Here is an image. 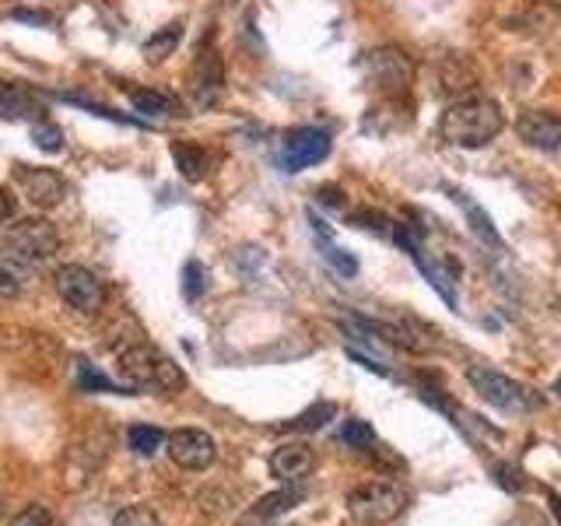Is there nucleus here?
I'll return each mask as SVG.
<instances>
[{
  "mask_svg": "<svg viewBox=\"0 0 561 526\" xmlns=\"http://www.w3.org/2000/svg\"><path fill=\"white\" fill-rule=\"evenodd\" d=\"M180 39H183V25H180V22H172V25H165V28H158V32L151 35V39L145 43V57H148L151 64H162V60H169L172 53H175Z\"/></svg>",
  "mask_w": 561,
  "mask_h": 526,
  "instance_id": "6ab92c4d",
  "label": "nucleus"
},
{
  "mask_svg": "<svg viewBox=\"0 0 561 526\" xmlns=\"http://www.w3.org/2000/svg\"><path fill=\"white\" fill-rule=\"evenodd\" d=\"M312 467H316V453L306 443H288L274 449L271 456V473L285 484H298L302 478H309Z\"/></svg>",
  "mask_w": 561,
  "mask_h": 526,
  "instance_id": "2eb2a0df",
  "label": "nucleus"
},
{
  "mask_svg": "<svg viewBox=\"0 0 561 526\" xmlns=\"http://www.w3.org/2000/svg\"><path fill=\"white\" fill-rule=\"evenodd\" d=\"M53 285H57V295L70 309H78L84 316L102 309V298H105L102 281L88 267H81V263H67V267H60L57 277H53Z\"/></svg>",
  "mask_w": 561,
  "mask_h": 526,
  "instance_id": "6e6552de",
  "label": "nucleus"
},
{
  "mask_svg": "<svg viewBox=\"0 0 561 526\" xmlns=\"http://www.w3.org/2000/svg\"><path fill=\"white\" fill-rule=\"evenodd\" d=\"M78 382H81V390L84 393H95V390H105V393H119V397H127V393H134L127 382H113L110 376H102V373H95L92 365H88L84 358L78 362Z\"/></svg>",
  "mask_w": 561,
  "mask_h": 526,
  "instance_id": "4be33fe9",
  "label": "nucleus"
},
{
  "mask_svg": "<svg viewBox=\"0 0 561 526\" xmlns=\"http://www.w3.org/2000/svg\"><path fill=\"white\" fill-rule=\"evenodd\" d=\"M333 414H337V408H333V403H316V408H309L302 418L291 421V428H298V432H316V428H323Z\"/></svg>",
  "mask_w": 561,
  "mask_h": 526,
  "instance_id": "a878e982",
  "label": "nucleus"
},
{
  "mask_svg": "<svg viewBox=\"0 0 561 526\" xmlns=\"http://www.w3.org/2000/svg\"><path fill=\"white\" fill-rule=\"evenodd\" d=\"M467 382L478 390V397L484 403H491V408L499 411H526L530 408V393L523 390V386L516 379H508L505 373H499V368H488V365H470L467 368Z\"/></svg>",
  "mask_w": 561,
  "mask_h": 526,
  "instance_id": "0eeeda50",
  "label": "nucleus"
},
{
  "mask_svg": "<svg viewBox=\"0 0 561 526\" xmlns=\"http://www.w3.org/2000/svg\"><path fill=\"white\" fill-rule=\"evenodd\" d=\"M362 70H365V81L373 84L376 92H382L386 99H403L408 95V88L414 84V60L403 49H393V46L365 53Z\"/></svg>",
  "mask_w": 561,
  "mask_h": 526,
  "instance_id": "39448f33",
  "label": "nucleus"
},
{
  "mask_svg": "<svg viewBox=\"0 0 561 526\" xmlns=\"http://www.w3.org/2000/svg\"><path fill=\"white\" fill-rule=\"evenodd\" d=\"M46 99L32 84L0 81V119L8 123H39L46 119Z\"/></svg>",
  "mask_w": 561,
  "mask_h": 526,
  "instance_id": "f8f14e48",
  "label": "nucleus"
},
{
  "mask_svg": "<svg viewBox=\"0 0 561 526\" xmlns=\"http://www.w3.org/2000/svg\"><path fill=\"white\" fill-rule=\"evenodd\" d=\"M327 260L337 267L344 277H355L358 274V260L355 256H347V250H337V245H327Z\"/></svg>",
  "mask_w": 561,
  "mask_h": 526,
  "instance_id": "c756f323",
  "label": "nucleus"
},
{
  "mask_svg": "<svg viewBox=\"0 0 561 526\" xmlns=\"http://www.w3.org/2000/svg\"><path fill=\"white\" fill-rule=\"evenodd\" d=\"M554 393H558V397H561V379H558V382H554Z\"/></svg>",
  "mask_w": 561,
  "mask_h": 526,
  "instance_id": "72a5a7b5",
  "label": "nucleus"
},
{
  "mask_svg": "<svg viewBox=\"0 0 561 526\" xmlns=\"http://www.w3.org/2000/svg\"><path fill=\"white\" fill-rule=\"evenodd\" d=\"M408 502H411V495L400 484L368 481L347 495V513L365 526H382V523H393L397 516H403Z\"/></svg>",
  "mask_w": 561,
  "mask_h": 526,
  "instance_id": "7ed1b4c3",
  "label": "nucleus"
},
{
  "mask_svg": "<svg viewBox=\"0 0 561 526\" xmlns=\"http://www.w3.org/2000/svg\"><path fill=\"white\" fill-rule=\"evenodd\" d=\"M11 180H14L18 190L25 193L28 204L43 207V210L64 204V197H67V183H64V175L57 169H43V165L18 162L11 169Z\"/></svg>",
  "mask_w": 561,
  "mask_h": 526,
  "instance_id": "1a4fd4ad",
  "label": "nucleus"
},
{
  "mask_svg": "<svg viewBox=\"0 0 561 526\" xmlns=\"http://www.w3.org/2000/svg\"><path fill=\"white\" fill-rule=\"evenodd\" d=\"M548 505H551V513H554V519H558V526H561V495H554V491H551V495H548Z\"/></svg>",
  "mask_w": 561,
  "mask_h": 526,
  "instance_id": "473e14b6",
  "label": "nucleus"
},
{
  "mask_svg": "<svg viewBox=\"0 0 561 526\" xmlns=\"http://www.w3.org/2000/svg\"><path fill=\"white\" fill-rule=\"evenodd\" d=\"M127 446L137 456H154L158 449L165 446V432L162 428H151V425H134L127 432Z\"/></svg>",
  "mask_w": 561,
  "mask_h": 526,
  "instance_id": "5701e85b",
  "label": "nucleus"
},
{
  "mask_svg": "<svg viewBox=\"0 0 561 526\" xmlns=\"http://www.w3.org/2000/svg\"><path fill=\"white\" fill-rule=\"evenodd\" d=\"M32 267L25 260H18L11 253H0V298H18L32 288Z\"/></svg>",
  "mask_w": 561,
  "mask_h": 526,
  "instance_id": "a211bd4d",
  "label": "nucleus"
},
{
  "mask_svg": "<svg viewBox=\"0 0 561 526\" xmlns=\"http://www.w3.org/2000/svg\"><path fill=\"white\" fill-rule=\"evenodd\" d=\"M298 502H302V488L288 484V488L274 491V495H263L256 502V519H274L280 513H288V508H295Z\"/></svg>",
  "mask_w": 561,
  "mask_h": 526,
  "instance_id": "412c9836",
  "label": "nucleus"
},
{
  "mask_svg": "<svg viewBox=\"0 0 561 526\" xmlns=\"http://www.w3.org/2000/svg\"><path fill=\"white\" fill-rule=\"evenodd\" d=\"M225 95V60L218 46L204 39L193 53V64H190V78H186V99L193 110H215Z\"/></svg>",
  "mask_w": 561,
  "mask_h": 526,
  "instance_id": "20e7f679",
  "label": "nucleus"
},
{
  "mask_svg": "<svg viewBox=\"0 0 561 526\" xmlns=\"http://www.w3.org/2000/svg\"><path fill=\"white\" fill-rule=\"evenodd\" d=\"M165 446H169L172 464L183 467V470H207L210 464H215V456H218L215 438H210L207 432H201V428H180V432H172L165 438Z\"/></svg>",
  "mask_w": 561,
  "mask_h": 526,
  "instance_id": "9b49d317",
  "label": "nucleus"
},
{
  "mask_svg": "<svg viewBox=\"0 0 561 526\" xmlns=\"http://www.w3.org/2000/svg\"><path fill=\"white\" fill-rule=\"evenodd\" d=\"M337 438H341L344 446H351V449H373L376 446V428L368 425V421H362V418H351V421H344V425H341Z\"/></svg>",
  "mask_w": 561,
  "mask_h": 526,
  "instance_id": "b1692460",
  "label": "nucleus"
},
{
  "mask_svg": "<svg viewBox=\"0 0 561 526\" xmlns=\"http://www.w3.org/2000/svg\"><path fill=\"white\" fill-rule=\"evenodd\" d=\"M516 134L537 151H561V116L551 110H523L516 116Z\"/></svg>",
  "mask_w": 561,
  "mask_h": 526,
  "instance_id": "ddd939ff",
  "label": "nucleus"
},
{
  "mask_svg": "<svg viewBox=\"0 0 561 526\" xmlns=\"http://www.w3.org/2000/svg\"><path fill=\"white\" fill-rule=\"evenodd\" d=\"M32 140H35V148H43L49 155L64 151V130L57 127V123H49V119L32 123Z\"/></svg>",
  "mask_w": 561,
  "mask_h": 526,
  "instance_id": "393cba45",
  "label": "nucleus"
},
{
  "mask_svg": "<svg viewBox=\"0 0 561 526\" xmlns=\"http://www.w3.org/2000/svg\"><path fill=\"white\" fill-rule=\"evenodd\" d=\"M119 373L130 390H148V393H175L186 386L183 368L175 365L165 351L151 344H130L119 355Z\"/></svg>",
  "mask_w": 561,
  "mask_h": 526,
  "instance_id": "f03ea898",
  "label": "nucleus"
},
{
  "mask_svg": "<svg viewBox=\"0 0 561 526\" xmlns=\"http://www.w3.org/2000/svg\"><path fill=\"white\" fill-rule=\"evenodd\" d=\"M14 218V201H11V193L0 186V225L11 221Z\"/></svg>",
  "mask_w": 561,
  "mask_h": 526,
  "instance_id": "2f4dec72",
  "label": "nucleus"
},
{
  "mask_svg": "<svg viewBox=\"0 0 561 526\" xmlns=\"http://www.w3.org/2000/svg\"><path fill=\"white\" fill-rule=\"evenodd\" d=\"M505 127V116H502V105L495 99H481V95H470L453 102L449 110L438 119V134H443L446 145L453 148H488Z\"/></svg>",
  "mask_w": 561,
  "mask_h": 526,
  "instance_id": "f257e3e1",
  "label": "nucleus"
},
{
  "mask_svg": "<svg viewBox=\"0 0 561 526\" xmlns=\"http://www.w3.org/2000/svg\"><path fill=\"white\" fill-rule=\"evenodd\" d=\"M113 526H162V523H158V516L151 513V508L134 505V508H123Z\"/></svg>",
  "mask_w": 561,
  "mask_h": 526,
  "instance_id": "cd10ccee",
  "label": "nucleus"
},
{
  "mask_svg": "<svg viewBox=\"0 0 561 526\" xmlns=\"http://www.w3.org/2000/svg\"><path fill=\"white\" fill-rule=\"evenodd\" d=\"M438 92L449 95V99H470V92L478 88L481 75L478 67H473L467 57H456V53H449V57H443V64H438Z\"/></svg>",
  "mask_w": 561,
  "mask_h": 526,
  "instance_id": "4468645a",
  "label": "nucleus"
},
{
  "mask_svg": "<svg viewBox=\"0 0 561 526\" xmlns=\"http://www.w3.org/2000/svg\"><path fill=\"white\" fill-rule=\"evenodd\" d=\"M183 291H186V298H201L204 295V267H201V260H186V267H183Z\"/></svg>",
  "mask_w": 561,
  "mask_h": 526,
  "instance_id": "bb28decb",
  "label": "nucleus"
},
{
  "mask_svg": "<svg viewBox=\"0 0 561 526\" xmlns=\"http://www.w3.org/2000/svg\"><path fill=\"white\" fill-rule=\"evenodd\" d=\"M330 148H333V140L327 130L295 127L285 134V140H280V165H285L288 172H302L309 165H320L330 155Z\"/></svg>",
  "mask_w": 561,
  "mask_h": 526,
  "instance_id": "9d476101",
  "label": "nucleus"
},
{
  "mask_svg": "<svg viewBox=\"0 0 561 526\" xmlns=\"http://www.w3.org/2000/svg\"><path fill=\"white\" fill-rule=\"evenodd\" d=\"M8 18H14V22H25V25H35V28L53 25V18L46 11H28V8H14V11H8Z\"/></svg>",
  "mask_w": 561,
  "mask_h": 526,
  "instance_id": "7c9ffc66",
  "label": "nucleus"
},
{
  "mask_svg": "<svg viewBox=\"0 0 561 526\" xmlns=\"http://www.w3.org/2000/svg\"><path fill=\"white\" fill-rule=\"evenodd\" d=\"M449 197H453L456 204L463 207V215L470 218V228H473V232H478L481 239H488L491 245H502V236H499V228L491 225V218L484 215V210H481L478 204H473V201H467V193H460V190H449Z\"/></svg>",
  "mask_w": 561,
  "mask_h": 526,
  "instance_id": "aec40b11",
  "label": "nucleus"
},
{
  "mask_svg": "<svg viewBox=\"0 0 561 526\" xmlns=\"http://www.w3.org/2000/svg\"><path fill=\"white\" fill-rule=\"evenodd\" d=\"M4 245L11 250V256L25 263H39L60 253V232H57V225L46 218H18L8 228Z\"/></svg>",
  "mask_w": 561,
  "mask_h": 526,
  "instance_id": "423d86ee",
  "label": "nucleus"
},
{
  "mask_svg": "<svg viewBox=\"0 0 561 526\" xmlns=\"http://www.w3.org/2000/svg\"><path fill=\"white\" fill-rule=\"evenodd\" d=\"M130 105L148 119H172L180 116V102H175L169 92H158V88H127Z\"/></svg>",
  "mask_w": 561,
  "mask_h": 526,
  "instance_id": "dca6fc26",
  "label": "nucleus"
},
{
  "mask_svg": "<svg viewBox=\"0 0 561 526\" xmlns=\"http://www.w3.org/2000/svg\"><path fill=\"white\" fill-rule=\"evenodd\" d=\"M11 526H53V516L46 505H28L25 513H18Z\"/></svg>",
  "mask_w": 561,
  "mask_h": 526,
  "instance_id": "c85d7f7f",
  "label": "nucleus"
},
{
  "mask_svg": "<svg viewBox=\"0 0 561 526\" xmlns=\"http://www.w3.org/2000/svg\"><path fill=\"white\" fill-rule=\"evenodd\" d=\"M172 158H175V169H180L183 180L197 183L210 172V151L197 140H175L172 145Z\"/></svg>",
  "mask_w": 561,
  "mask_h": 526,
  "instance_id": "f3484780",
  "label": "nucleus"
}]
</instances>
